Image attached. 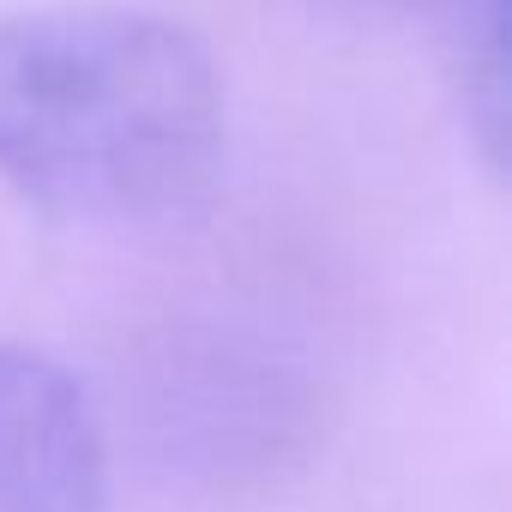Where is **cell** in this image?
<instances>
[{"mask_svg": "<svg viewBox=\"0 0 512 512\" xmlns=\"http://www.w3.org/2000/svg\"><path fill=\"white\" fill-rule=\"evenodd\" d=\"M416 7H440V13L452 19V13H464V7H470V0H416Z\"/></svg>", "mask_w": 512, "mask_h": 512, "instance_id": "cell-4", "label": "cell"}, {"mask_svg": "<svg viewBox=\"0 0 512 512\" xmlns=\"http://www.w3.org/2000/svg\"><path fill=\"white\" fill-rule=\"evenodd\" d=\"M229 97L211 49L145 7L0 13V181L79 223L187 211L223 169Z\"/></svg>", "mask_w": 512, "mask_h": 512, "instance_id": "cell-1", "label": "cell"}, {"mask_svg": "<svg viewBox=\"0 0 512 512\" xmlns=\"http://www.w3.org/2000/svg\"><path fill=\"white\" fill-rule=\"evenodd\" d=\"M0 512H109L97 410L43 350H0Z\"/></svg>", "mask_w": 512, "mask_h": 512, "instance_id": "cell-2", "label": "cell"}, {"mask_svg": "<svg viewBox=\"0 0 512 512\" xmlns=\"http://www.w3.org/2000/svg\"><path fill=\"white\" fill-rule=\"evenodd\" d=\"M452 31V73L464 121L476 127V151L488 169L506 163V0H470L446 19Z\"/></svg>", "mask_w": 512, "mask_h": 512, "instance_id": "cell-3", "label": "cell"}]
</instances>
